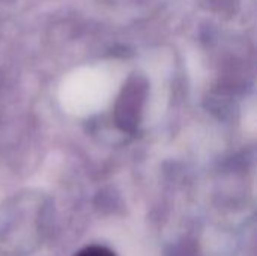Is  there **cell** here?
<instances>
[{"mask_svg":"<svg viewBox=\"0 0 257 256\" xmlns=\"http://www.w3.org/2000/svg\"><path fill=\"white\" fill-rule=\"evenodd\" d=\"M74 256H116V253L104 246L95 244V246H87V247L78 250Z\"/></svg>","mask_w":257,"mask_h":256,"instance_id":"6da1fadb","label":"cell"}]
</instances>
